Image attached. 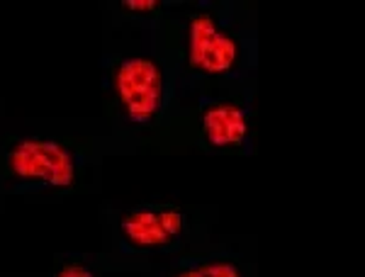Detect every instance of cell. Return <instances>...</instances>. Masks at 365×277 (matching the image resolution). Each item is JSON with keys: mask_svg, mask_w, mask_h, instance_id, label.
I'll use <instances>...</instances> for the list:
<instances>
[{"mask_svg": "<svg viewBox=\"0 0 365 277\" xmlns=\"http://www.w3.org/2000/svg\"><path fill=\"white\" fill-rule=\"evenodd\" d=\"M10 178L27 192H61L78 182L81 156L56 139H17L8 149Z\"/></svg>", "mask_w": 365, "mask_h": 277, "instance_id": "obj_1", "label": "cell"}, {"mask_svg": "<svg viewBox=\"0 0 365 277\" xmlns=\"http://www.w3.org/2000/svg\"><path fill=\"white\" fill-rule=\"evenodd\" d=\"M185 61L207 78H232L244 66V39L210 10H197L185 20Z\"/></svg>", "mask_w": 365, "mask_h": 277, "instance_id": "obj_2", "label": "cell"}, {"mask_svg": "<svg viewBox=\"0 0 365 277\" xmlns=\"http://www.w3.org/2000/svg\"><path fill=\"white\" fill-rule=\"evenodd\" d=\"M113 90L132 127H149L166 108V75L156 58L125 56L113 68Z\"/></svg>", "mask_w": 365, "mask_h": 277, "instance_id": "obj_3", "label": "cell"}, {"mask_svg": "<svg viewBox=\"0 0 365 277\" xmlns=\"http://www.w3.org/2000/svg\"><path fill=\"white\" fill-rule=\"evenodd\" d=\"M187 231L185 211L175 204H139L120 216V241L125 251H166Z\"/></svg>", "mask_w": 365, "mask_h": 277, "instance_id": "obj_4", "label": "cell"}, {"mask_svg": "<svg viewBox=\"0 0 365 277\" xmlns=\"http://www.w3.org/2000/svg\"><path fill=\"white\" fill-rule=\"evenodd\" d=\"M200 132L210 149H241L251 134V110L234 98H220L202 103Z\"/></svg>", "mask_w": 365, "mask_h": 277, "instance_id": "obj_5", "label": "cell"}, {"mask_svg": "<svg viewBox=\"0 0 365 277\" xmlns=\"http://www.w3.org/2000/svg\"><path fill=\"white\" fill-rule=\"evenodd\" d=\"M170 277H246V273L232 258H205L178 265Z\"/></svg>", "mask_w": 365, "mask_h": 277, "instance_id": "obj_6", "label": "cell"}, {"mask_svg": "<svg viewBox=\"0 0 365 277\" xmlns=\"http://www.w3.org/2000/svg\"><path fill=\"white\" fill-rule=\"evenodd\" d=\"M54 277H98V275H96V270H93L86 261H78V258H68V261H63L54 270Z\"/></svg>", "mask_w": 365, "mask_h": 277, "instance_id": "obj_7", "label": "cell"}, {"mask_svg": "<svg viewBox=\"0 0 365 277\" xmlns=\"http://www.w3.org/2000/svg\"><path fill=\"white\" fill-rule=\"evenodd\" d=\"M122 10L134 17H146V15H158L161 13V3L156 0H125Z\"/></svg>", "mask_w": 365, "mask_h": 277, "instance_id": "obj_8", "label": "cell"}]
</instances>
